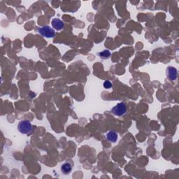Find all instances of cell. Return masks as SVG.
Instances as JSON below:
<instances>
[{"instance_id":"6da1fadb","label":"cell","mask_w":179,"mask_h":179,"mask_svg":"<svg viewBox=\"0 0 179 179\" xmlns=\"http://www.w3.org/2000/svg\"><path fill=\"white\" fill-rule=\"evenodd\" d=\"M18 130L20 133L29 135V134H30L31 132H32L33 128H32V125H31L30 121L27 120H21L20 122L18 123Z\"/></svg>"},{"instance_id":"3957f363","label":"cell","mask_w":179,"mask_h":179,"mask_svg":"<svg viewBox=\"0 0 179 179\" xmlns=\"http://www.w3.org/2000/svg\"><path fill=\"white\" fill-rule=\"evenodd\" d=\"M111 111L115 115L122 116L127 112V106L124 103L121 102V103H118L116 106L113 108Z\"/></svg>"},{"instance_id":"5b68a950","label":"cell","mask_w":179,"mask_h":179,"mask_svg":"<svg viewBox=\"0 0 179 179\" xmlns=\"http://www.w3.org/2000/svg\"><path fill=\"white\" fill-rule=\"evenodd\" d=\"M167 76L171 81H174L177 78V70L175 67L170 66L167 68Z\"/></svg>"},{"instance_id":"ba28073f","label":"cell","mask_w":179,"mask_h":179,"mask_svg":"<svg viewBox=\"0 0 179 179\" xmlns=\"http://www.w3.org/2000/svg\"><path fill=\"white\" fill-rule=\"evenodd\" d=\"M99 56L102 59L104 60L109 59L110 56V52L109 51H108V50H105V51L99 52Z\"/></svg>"},{"instance_id":"7a4b0ae2","label":"cell","mask_w":179,"mask_h":179,"mask_svg":"<svg viewBox=\"0 0 179 179\" xmlns=\"http://www.w3.org/2000/svg\"><path fill=\"white\" fill-rule=\"evenodd\" d=\"M38 31L42 36L46 38H52L55 35V30L48 25H46L39 28Z\"/></svg>"},{"instance_id":"52a82bcc","label":"cell","mask_w":179,"mask_h":179,"mask_svg":"<svg viewBox=\"0 0 179 179\" xmlns=\"http://www.w3.org/2000/svg\"><path fill=\"white\" fill-rule=\"evenodd\" d=\"M61 170L64 174H69L72 170V166L69 162H66L62 166Z\"/></svg>"},{"instance_id":"8992f818","label":"cell","mask_w":179,"mask_h":179,"mask_svg":"<svg viewBox=\"0 0 179 179\" xmlns=\"http://www.w3.org/2000/svg\"><path fill=\"white\" fill-rule=\"evenodd\" d=\"M106 139L110 143H115L118 140V134L114 131H110L106 134Z\"/></svg>"},{"instance_id":"9c48e42d","label":"cell","mask_w":179,"mask_h":179,"mask_svg":"<svg viewBox=\"0 0 179 179\" xmlns=\"http://www.w3.org/2000/svg\"><path fill=\"white\" fill-rule=\"evenodd\" d=\"M112 87V83L109 81H106L104 83V88L105 89H110Z\"/></svg>"},{"instance_id":"277c9868","label":"cell","mask_w":179,"mask_h":179,"mask_svg":"<svg viewBox=\"0 0 179 179\" xmlns=\"http://www.w3.org/2000/svg\"><path fill=\"white\" fill-rule=\"evenodd\" d=\"M52 26L55 30L60 31L62 30L65 27V23H63V21L62 20L59 19V18H53L52 20Z\"/></svg>"}]
</instances>
